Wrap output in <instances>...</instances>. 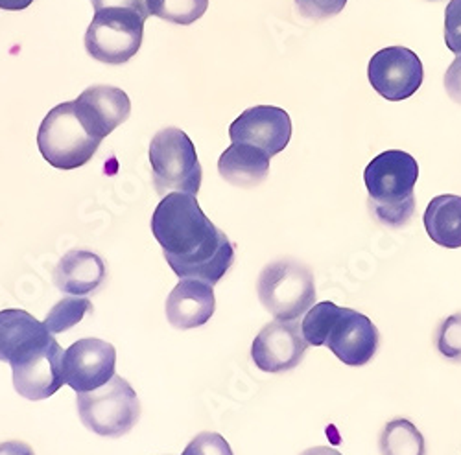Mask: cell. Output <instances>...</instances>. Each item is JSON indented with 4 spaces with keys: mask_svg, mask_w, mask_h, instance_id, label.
Wrapping results in <instances>:
<instances>
[{
    "mask_svg": "<svg viewBox=\"0 0 461 455\" xmlns=\"http://www.w3.org/2000/svg\"><path fill=\"white\" fill-rule=\"evenodd\" d=\"M74 109L87 133L104 140L130 119L131 102L119 87L93 85L74 100Z\"/></svg>",
    "mask_w": 461,
    "mask_h": 455,
    "instance_id": "5bb4252c",
    "label": "cell"
},
{
    "mask_svg": "<svg viewBox=\"0 0 461 455\" xmlns=\"http://www.w3.org/2000/svg\"><path fill=\"white\" fill-rule=\"evenodd\" d=\"M229 137L233 142L257 146L274 157L281 154L292 138V120L281 107L255 105L230 124Z\"/></svg>",
    "mask_w": 461,
    "mask_h": 455,
    "instance_id": "7c38bea8",
    "label": "cell"
},
{
    "mask_svg": "<svg viewBox=\"0 0 461 455\" xmlns=\"http://www.w3.org/2000/svg\"><path fill=\"white\" fill-rule=\"evenodd\" d=\"M91 4L95 12L105 10V8H128L137 13H140L144 19L149 17L148 8H146V0H91Z\"/></svg>",
    "mask_w": 461,
    "mask_h": 455,
    "instance_id": "f1b7e54d",
    "label": "cell"
},
{
    "mask_svg": "<svg viewBox=\"0 0 461 455\" xmlns=\"http://www.w3.org/2000/svg\"><path fill=\"white\" fill-rule=\"evenodd\" d=\"M419 177L417 161L401 149L376 156L364 172L369 192V209L376 221L399 229L415 210L413 188Z\"/></svg>",
    "mask_w": 461,
    "mask_h": 455,
    "instance_id": "7a4b0ae2",
    "label": "cell"
},
{
    "mask_svg": "<svg viewBox=\"0 0 461 455\" xmlns=\"http://www.w3.org/2000/svg\"><path fill=\"white\" fill-rule=\"evenodd\" d=\"M445 43L452 54L461 56V0H450L447 4Z\"/></svg>",
    "mask_w": 461,
    "mask_h": 455,
    "instance_id": "4316f807",
    "label": "cell"
},
{
    "mask_svg": "<svg viewBox=\"0 0 461 455\" xmlns=\"http://www.w3.org/2000/svg\"><path fill=\"white\" fill-rule=\"evenodd\" d=\"M52 341L54 334L32 314L17 308L0 312V361L10 363L12 369L32 361Z\"/></svg>",
    "mask_w": 461,
    "mask_h": 455,
    "instance_id": "8fae6325",
    "label": "cell"
},
{
    "mask_svg": "<svg viewBox=\"0 0 461 455\" xmlns=\"http://www.w3.org/2000/svg\"><path fill=\"white\" fill-rule=\"evenodd\" d=\"M151 177L159 196L185 192L198 196L202 165L190 137L179 128H165L149 142Z\"/></svg>",
    "mask_w": 461,
    "mask_h": 455,
    "instance_id": "3957f363",
    "label": "cell"
},
{
    "mask_svg": "<svg viewBox=\"0 0 461 455\" xmlns=\"http://www.w3.org/2000/svg\"><path fill=\"white\" fill-rule=\"evenodd\" d=\"M181 455H233V450L221 435L203 432L188 442Z\"/></svg>",
    "mask_w": 461,
    "mask_h": 455,
    "instance_id": "d4e9b609",
    "label": "cell"
},
{
    "mask_svg": "<svg viewBox=\"0 0 461 455\" xmlns=\"http://www.w3.org/2000/svg\"><path fill=\"white\" fill-rule=\"evenodd\" d=\"M107 270L104 260L86 249H72L61 256L54 268V284L68 295L95 293L105 281Z\"/></svg>",
    "mask_w": 461,
    "mask_h": 455,
    "instance_id": "e0dca14e",
    "label": "cell"
},
{
    "mask_svg": "<svg viewBox=\"0 0 461 455\" xmlns=\"http://www.w3.org/2000/svg\"><path fill=\"white\" fill-rule=\"evenodd\" d=\"M436 345L443 358L461 363V314H454L439 325Z\"/></svg>",
    "mask_w": 461,
    "mask_h": 455,
    "instance_id": "cb8c5ba5",
    "label": "cell"
},
{
    "mask_svg": "<svg viewBox=\"0 0 461 455\" xmlns=\"http://www.w3.org/2000/svg\"><path fill=\"white\" fill-rule=\"evenodd\" d=\"M93 312V302L84 297H63L50 308L45 317V325L50 334H63L84 321L87 314Z\"/></svg>",
    "mask_w": 461,
    "mask_h": 455,
    "instance_id": "7402d4cb",
    "label": "cell"
},
{
    "mask_svg": "<svg viewBox=\"0 0 461 455\" xmlns=\"http://www.w3.org/2000/svg\"><path fill=\"white\" fill-rule=\"evenodd\" d=\"M117 351L96 337L72 343L63 354V380L76 393H89L105 386L114 376Z\"/></svg>",
    "mask_w": 461,
    "mask_h": 455,
    "instance_id": "9c48e42d",
    "label": "cell"
},
{
    "mask_svg": "<svg viewBox=\"0 0 461 455\" xmlns=\"http://www.w3.org/2000/svg\"><path fill=\"white\" fill-rule=\"evenodd\" d=\"M309 349L297 321L267 323L251 345V360L264 372H285L297 367Z\"/></svg>",
    "mask_w": 461,
    "mask_h": 455,
    "instance_id": "30bf717a",
    "label": "cell"
},
{
    "mask_svg": "<svg viewBox=\"0 0 461 455\" xmlns=\"http://www.w3.org/2000/svg\"><path fill=\"white\" fill-rule=\"evenodd\" d=\"M80 419L100 437H122L133 430L140 416V402L122 376L89 393H76Z\"/></svg>",
    "mask_w": 461,
    "mask_h": 455,
    "instance_id": "8992f818",
    "label": "cell"
},
{
    "mask_svg": "<svg viewBox=\"0 0 461 455\" xmlns=\"http://www.w3.org/2000/svg\"><path fill=\"white\" fill-rule=\"evenodd\" d=\"M102 140L95 138L76 115L74 102L56 105L43 119L37 133V146L43 159L58 170H76L87 165Z\"/></svg>",
    "mask_w": 461,
    "mask_h": 455,
    "instance_id": "5b68a950",
    "label": "cell"
},
{
    "mask_svg": "<svg viewBox=\"0 0 461 455\" xmlns=\"http://www.w3.org/2000/svg\"><path fill=\"white\" fill-rule=\"evenodd\" d=\"M378 343V330L369 317L351 308H341L325 341V347H329V351L345 365L362 367L373 360Z\"/></svg>",
    "mask_w": 461,
    "mask_h": 455,
    "instance_id": "4fadbf2b",
    "label": "cell"
},
{
    "mask_svg": "<svg viewBox=\"0 0 461 455\" xmlns=\"http://www.w3.org/2000/svg\"><path fill=\"white\" fill-rule=\"evenodd\" d=\"M146 8L153 17L188 26L205 15L209 0H146Z\"/></svg>",
    "mask_w": 461,
    "mask_h": 455,
    "instance_id": "44dd1931",
    "label": "cell"
},
{
    "mask_svg": "<svg viewBox=\"0 0 461 455\" xmlns=\"http://www.w3.org/2000/svg\"><path fill=\"white\" fill-rule=\"evenodd\" d=\"M63 349L54 339L50 347L32 361L14 369V388L28 400H45L59 391L63 380Z\"/></svg>",
    "mask_w": 461,
    "mask_h": 455,
    "instance_id": "9a60e30c",
    "label": "cell"
},
{
    "mask_svg": "<svg viewBox=\"0 0 461 455\" xmlns=\"http://www.w3.org/2000/svg\"><path fill=\"white\" fill-rule=\"evenodd\" d=\"M146 19L128 8L95 12L86 31L87 54L107 65L128 63L142 45Z\"/></svg>",
    "mask_w": 461,
    "mask_h": 455,
    "instance_id": "52a82bcc",
    "label": "cell"
},
{
    "mask_svg": "<svg viewBox=\"0 0 461 455\" xmlns=\"http://www.w3.org/2000/svg\"><path fill=\"white\" fill-rule=\"evenodd\" d=\"M445 91L447 94L461 105V56H457L452 65L447 68V74H445Z\"/></svg>",
    "mask_w": 461,
    "mask_h": 455,
    "instance_id": "83f0119b",
    "label": "cell"
},
{
    "mask_svg": "<svg viewBox=\"0 0 461 455\" xmlns=\"http://www.w3.org/2000/svg\"><path fill=\"white\" fill-rule=\"evenodd\" d=\"M216 308L214 290L198 279H181L167 299V317L177 330L205 325Z\"/></svg>",
    "mask_w": 461,
    "mask_h": 455,
    "instance_id": "2e32d148",
    "label": "cell"
},
{
    "mask_svg": "<svg viewBox=\"0 0 461 455\" xmlns=\"http://www.w3.org/2000/svg\"><path fill=\"white\" fill-rule=\"evenodd\" d=\"M382 455H427L425 437L406 419H393L380 433Z\"/></svg>",
    "mask_w": 461,
    "mask_h": 455,
    "instance_id": "ffe728a7",
    "label": "cell"
},
{
    "mask_svg": "<svg viewBox=\"0 0 461 455\" xmlns=\"http://www.w3.org/2000/svg\"><path fill=\"white\" fill-rule=\"evenodd\" d=\"M348 0H295L299 15L311 21H323L343 12Z\"/></svg>",
    "mask_w": 461,
    "mask_h": 455,
    "instance_id": "484cf974",
    "label": "cell"
},
{
    "mask_svg": "<svg viewBox=\"0 0 461 455\" xmlns=\"http://www.w3.org/2000/svg\"><path fill=\"white\" fill-rule=\"evenodd\" d=\"M301 455H341V453L330 446H316V448L304 450Z\"/></svg>",
    "mask_w": 461,
    "mask_h": 455,
    "instance_id": "1f68e13d",
    "label": "cell"
},
{
    "mask_svg": "<svg viewBox=\"0 0 461 455\" xmlns=\"http://www.w3.org/2000/svg\"><path fill=\"white\" fill-rule=\"evenodd\" d=\"M33 0H0V10L6 12H19V10H26Z\"/></svg>",
    "mask_w": 461,
    "mask_h": 455,
    "instance_id": "4dcf8cb0",
    "label": "cell"
},
{
    "mask_svg": "<svg viewBox=\"0 0 461 455\" xmlns=\"http://www.w3.org/2000/svg\"><path fill=\"white\" fill-rule=\"evenodd\" d=\"M258 299L276 319L297 321L316 302L314 275L294 258L276 260L258 277Z\"/></svg>",
    "mask_w": 461,
    "mask_h": 455,
    "instance_id": "277c9868",
    "label": "cell"
},
{
    "mask_svg": "<svg viewBox=\"0 0 461 455\" xmlns=\"http://www.w3.org/2000/svg\"><path fill=\"white\" fill-rule=\"evenodd\" d=\"M270 156L257 146L233 142L218 161L220 175L235 186L253 188L270 174Z\"/></svg>",
    "mask_w": 461,
    "mask_h": 455,
    "instance_id": "ac0fdd59",
    "label": "cell"
},
{
    "mask_svg": "<svg viewBox=\"0 0 461 455\" xmlns=\"http://www.w3.org/2000/svg\"><path fill=\"white\" fill-rule=\"evenodd\" d=\"M339 312H341V308L330 300L318 302V305H314L309 312H306V316L301 323L306 343L314 345V347L325 345V341H327Z\"/></svg>",
    "mask_w": 461,
    "mask_h": 455,
    "instance_id": "603a6c76",
    "label": "cell"
},
{
    "mask_svg": "<svg viewBox=\"0 0 461 455\" xmlns=\"http://www.w3.org/2000/svg\"><path fill=\"white\" fill-rule=\"evenodd\" d=\"M151 233L179 279L218 284L235 262V247L203 214L196 196L170 192L151 214Z\"/></svg>",
    "mask_w": 461,
    "mask_h": 455,
    "instance_id": "6da1fadb",
    "label": "cell"
},
{
    "mask_svg": "<svg viewBox=\"0 0 461 455\" xmlns=\"http://www.w3.org/2000/svg\"><path fill=\"white\" fill-rule=\"evenodd\" d=\"M369 84L390 102H402L422 85V63L419 56L404 47H388L378 50L367 67Z\"/></svg>",
    "mask_w": 461,
    "mask_h": 455,
    "instance_id": "ba28073f",
    "label": "cell"
},
{
    "mask_svg": "<svg viewBox=\"0 0 461 455\" xmlns=\"http://www.w3.org/2000/svg\"><path fill=\"white\" fill-rule=\"evenodd\" d=\"M0 455H35V453L23 441H6V442H0Z\"/></svg>",
    "mask_w": 461,
    "mask_h": 455,
    "instance_id": "f546056e",
    "label": "cell"
},
{
    "mask_svg": "<svg viewBox=\"0 0 461 455\" xmlns=\"http://www.w3.org/2000/svg\"><path fill=\"white\" fill-rule=\"evenodd\" d=\"M425 229L432 242L447 249L461 247V196H438L425 212Z\"/></svg>",
    "mask_w": 461,
    "mask_h": 455,
    "instance_id": "d6986e66",
    "label": "cell"
}]
</instances>
